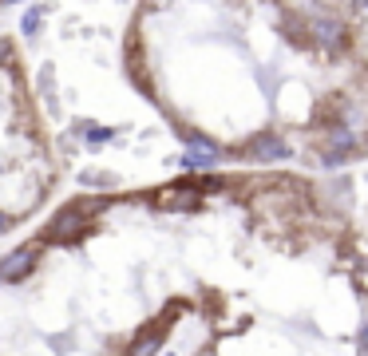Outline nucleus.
Listing matches in <instances>:
<instances>
[{"mask_svg":"<svg viewBox=\"0 0 368 356\" xmlns=\"http://www.w3.org/2000/svg\"><path fill=\"white\" fill-rule=\"evenodd\" d=\"M0 356H368V234L325 175L60 194L0 254Z\"/></svg>","mask_w":368,"mask_h":356,"instance_id":"f257e3e1","label":"nucleus"},{"mask_svg":"<svg viewBox=\"0 0 368 356\" xmlns=\"http://www.w3.org/2000/svg\"><path fill=\"white\" fill-rule=\"evenodd\" d=\"M24 56L67 139L159 170L368 166V0H36Z\"/></svg>","mask_w":368,"mask_h":356,"instance_id":"f03ea898","label":"nucleus"},{"mask_svg":"<svg viewBox=\"0 0 368 356\" xmlns=\"http://www.w3.org/2000/svg\"><path fill=\"white\" fill-rule=\"evenodd\" d=\"M36 0H0V12H17V8H32Z\"/></svg>","mask_w":368,"mask_h":356,"instance_id":"7ed1b4c3","label":"nucleus"},{"mask_svg":"<svg viewBox=\"0 0 368 356\" xmlns=\"http://www.w3.org/2000/svg\"><path fill=\"white\" fill-rule=\"evenodd\" d=\"M360 222H365V234H368V198H365V210H360Z\"/></svg>","mask_w":368,"mask_h":356,"instance_id":"20e7f679","label":"nucleus"}]
</instances>
